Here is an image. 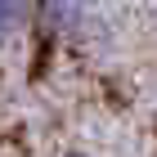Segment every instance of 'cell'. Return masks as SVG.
Instances as JSON below:
<instances>
[{"label":"cell","instance_id":"cell-2","mask_svg":"<svg viewBox=\"0 0 157 157\" xmlns=\"http://www.w3.org/2000/svg\"><path fill=\"white\" fill-rule=\"evenodd\" d=\"M36 27V0H0V45Z\"/></svg>","mask_w":157,"mask_h":157},{"label":"cell","instance_id":"cell-3","mask_svg":"<svg viewBox=\"0 0 157 157\" xmlns=\"http://www.w3.org/2000/svg\"><path fill=\"white\" fill-rule=\"evenodd\" d=\"M63 157H94V153H85V148H72V153H63Z\"/></svg>","mask_w":157,"mask_h":157},{"label":"cell","instance_id":"cell-1","mask_svg":"<svg viewBox=\"0 0 157 157\" xmlns=\"http://www.w3.org/2000/svg\"><path fill=\"white\" fill-rule=\"evenodd\" d=\"M36 27L59 45H90L103 36L108 13L99 0H36Z\"/></svg>","mask_w":157,"mask_h":157}]
</instances>
